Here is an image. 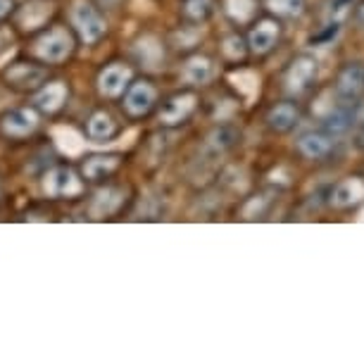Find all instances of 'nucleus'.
Segmentation results:
<instances>
[{"mask_svg":"<svg viewBox=\"0 0 364 364\" xmlns=\"http://www.w3.org/2000/svg\"><path fill=\"white\" fill-rule=\"evenodd\" d=\"M193 107H196L193 95H176V98H171L167 102V107L160 112V119L164 124H178V122L186 119V117L193 112Z\"/></svg>","mask_w":364,"mask_h":364,"instance_id":"14","label":"nucleus"},{"mask_svg":"<svg viewBox=\"0 0 364 364\" xmlns=\"http://www.w3.org/2000/svg\"><path fill=\"white\" fill-rule=\"evenodd\" d=\"M72 53V38L65 29H55L46 33L36 43V55L43 63H63Z\"/></svg>","mask_w":364,"mask_h":364,"instance_id":"2","label":"nucleus"},{"mask_svg":"<svg viewBox=\"0 0 364 364\" xmlns=\"http://www.w3.org/2000/svg\"><path fill=\"white\" fill-rule=\"evenodd\" d=\"M38 127V117L33 109L22 107L3 117V132L10 136H29Z\"/></svg>","mask_w":364,"mask_h":364,"instance_id":"7","label":"nucleus"},{"mask_svg":"<svg viewBox=\"0 0 364 364\" xmlns=\"http://www.w3.org/2000/svg\"><path fill=\"white\" fill-rule=\"evenodd\" d=\"M362 200H364V181H360V178H348V181L338 183L331 196V203L336 208H353V205Z\"/></svg>","mask_w":364,"mask_h":364,"instance_id":"13","label":"nucleus"},{"mask_svg":"<svg viewBox=\"0 0 364 364\" xmlns=\"http://www.w3.org/2000/svg\"><path fill=\"white\" fill-rule=\"evenodd\" d=\"M129 77H132V72H129L124 65H112V67H107V70L102 72V74H100V79H98L100 93H102V95H109V98L119 95L122 91H124V86H127Z\"/></svg>","mask_w":364,"mask_h":364,"instance_id":"12","label":"nucleus"},{"mask_svg":"<svg viewBox=\"0 0 364 364\" xmlns=\"http://www.w3.org/2000/svg\"><path fill=\"white\" fill-rule=\"evenodd\" d=\"M117 157H91L86 164H84V174L86 178L91 181H98V178H105L107 174H112L117 169Z\"/></svg>","mask_w":364,"mask_h":364,"instance_id":"22","label":"nucleus"},{"mask_svg":"<svg viewBox=\"0 0 364 364\" xmlns=\"http://www.w3.org/2000/svg\"><path fill=\"white\" fill-rule=\"evenodd\" d=\"M65 95H67L65 84L55 81V84H48L43 91L36 95V105L43 109V112H58L65 102Z\"/></svg>","mask_w":364,"mask_h":364,"instance_id":"17","label":"nucleus"},{"mask_svg":"<svg viewBox=\"0 0 364 364\" xmlns=\"http://www.w3.org/2000/svg\"><path fill=\"white\" fill-rule=\"evenodd\" d=\"M298 148H300V153L305 157H310V160H321V157H326L328 153H331L333 141H331V136H328V134L310 132V134L300 136Z\"/></svg>","mask_w":364,"mask_h":364,"instance_id":"11","label":"nucleus"},{"mask_svg":"<svg viewBox=\"0 0 364 364\" xmlns=\"http://www.w3.org/2000/svg\"><path fill=\"white\" fill-rule=\"evenodd\" d=\"M212 74H215V67H212L208 58H193V60H188L183 77H186L188 84H208L212 79Z\"/></svg>","mask_w":364,"mask_h":364,"instance_id":"21","label":"nucleus"},{"mask_svg":"<svg viewBox=\"0 0 364 364\" xmlns=\"http://www.w3.org/2000/svg\"><path fill=\"white\" fill-rule=\"evenodd\" d=\"M153 102H155V88L146 84V81H139V84H134L129 88L124 105L129 112L139 117V114H146L148 109L153 107Z\"/></svg>","mask_w":364,"mask_h":364,"instance_id":"9","label":"nucleus"},{"mask_svg":"<svg viewBox=\"0 0 364 364\" xmlns=\"http://www.w3.org/2000/svg\"><path fill=\"white\" fill-rule=\"evenodd\" d=\"M279 36V26L269 22V19H264V22L257 24V29H252L250 33V46L255 53H267L269 48L274 46V41Z\"/></svg>","mask_w":364,"mask_h":364,"instance_id":"18","label":"nucleus"},{"mask_svg":"<svg viewBox=\"0 0 364 364\" xmlns=\"http://www.w3.org/2000/svg\"><path fill=\"white\" fill-rule=\"evenodd\" d=\"M224 53L229 55L231 60H240L245 55V48H243V41H240L238 36H231L226 38V46H224Z\"/></svg>","mask_w":364,"mask_h":364,"instance_id":"27","label":"nucleus"},{"mask_svg":"<svg viewBox=\"0 0 364 364\" xmlns=\"http://www.w3.org/2000/svg\"><path fill=\"white\" fill-rule=\"evenodd\" d=\"M186 15L191 19H198V22L205 17H210L212 15V0H188Z\"/></svg>","mask_w":364,"mask_h":364,"instance_id":"25","label":"nucleus"},{"mask_svg":"<svg viewBox=\"0 0 364 364\" xmlns=\"http://www.w3.org/2000/svg\"><path fill=\"white\" fill-rule=\"evenodd\" d=\"M238 139V134H236V129H231V127H219L215 129V132L210 134V139L208 143H205V160H219L226 150H229L233 143H236Z\"/></svg>","mask_w":364,"mask_h":364,"instance_id":"10","label":"nucleus"},{"mask_svg":"<svg viewBox=\"0 0 364 364\" xmlns=\"http://www.w3.org/2000/svg\"><path fill=\"white\" fill-rule=\"evenodd\" d=\"M357 19H360V22L364 24V3L360 5V8H357Z\"/></svg>","mask_w":364,"mask_h":364,"instance_id":"31","label":"nucleus"},{"mask_svg":"<svg viewBox=\"0 0 364 364\" xmlns=\"http://www.w3.org/2000/svg\"><path fill=\"white\" fill-rule=\"evenodd\" d=\"M269 5L279 15H298L302 8V0H269Z\"/></svg>","mask_w":364,"mask_h":364,"instance_id":"26","label":"nucleus"},{"mask_svg":"<svg viewBox=\"0 0 364 364\" xmlns=\"http://www.w3.org/2000/svg\"><path fill=\"white\" fill-rule=\"evenodd\" d=\"M353 127H357V146L364 148V117L357 114V119H355Z\"/></svg>","mask_w":364,"mask_h":364,"instance_id":"28","label":"nucleus"},{"mask_svg":"<svg viewBox=\"0 0 364 364\" xmlns=\"http://www.w3.org/2000/svg\"><path fill=\"white\" fill-rule=\"evenodd\" d=\"M348 5H350V0H336V5H333V15L341 19V17L348 12Z\"/></svg>","mask_w":364,"mask_h":364,"instance_id":"29","label":"nucleus"},{"mask_svg":"<svg viewBox=\"0 0 364 364\" xmlns=\"http://www.w3.org/2000/svg\"><path fill=\"white\" fill-rule=\"evenodd\" d=\"M5 79H8V84L19 88V91H29V88H36L46 79V70L36 65L17 63L5 72Z\"/></svg>","mask_w":364,"mask_h":364,"instance_id":"6","label":"nucleus"},{"mask_svg":"<svg viewBox=\"0 0 364 364\" xmlns=\"http://www.w3.org/2000/svg\"><path fill=\"white\" fill-rule=\"evenodd\" d=\"M48 17H50V5L36 0V3H29L19 12V24H22L24 29H38Z\"/></svg>","mask_w":364,"mask_h":364,"instance_id":"20","label":"nucleus"},{"mask_svg":"<svg viewBox=\"0 0 364 364\" xmlns=\"http://www.w3.org/2000/svg\"><path fill=\"white\" fill-rule=\"evenodd\" d=\"M336 93L341 102H357L364 93V65L350 63L341 70L338 81H336Z\"/></svg>","mask_w":364,"mask_h":364,"instance_id":"3","label":"nucleus"},{"mask_svg":"<svg viewBox=\"0 0 364 364\" xmlns=\"http://www.w3.org/2000/svg\"><path fill=\"white\" fill-rule=\"evenodd\" d=\"M314 77H317V60L302 55V58L295 60L291 72H288V88L291 91H305Z\"/></svg>","mask_w":364,"mask_h":364,"instance_id":"8","label":"nucleus"},{"mask_svg":"<svg viewBox=\"0 0 364 364\" xmlns=\"http://www.w3.org/2000/svg\"><path fill=\"white\" fill-rule=\"evenodd\" d=\"M355 119H357V102H341V105L324 119V132L331 136V139H336V136L348 134L350 129H353Z\"/></svg>","mask_w":364,"mask_h":364,"instance_id":"5","label":"nucleus"},{"mask_svg":"<svg viewBox=\"0 0 364 364\" xmlns=\"http://www.w3.org/2000/svg\"><path fill=\"white\" fill-rule=\"evenodd\" d=\"M43 188H46V193L53 198H72L81 193V181L72 169L58 167V169L48 171Z\"/></svg>","mask_w":364,"mask_h":364,"instance_id":"4","label":"nucleus"},{"mask_svg":"<svg viewBox=\"0 0 364 364\" xmlns=\"http://www.w3.org/2000/svg\"><path fill=\"white\" fill-rule=\"evenodd\" d=\"M226 12L236 22H248L255 12V0H226Z\"/></svg>","mask_w":364,"mask_h":364,"instance_id":"24","label":"nucleus"},{"mask_svg":"<svg viewBox=\"0 0 364 364\" xmlns=\"http://www.w3.org/2000/svg\"><path fill=\"white\" fill-rule=\"evenodd\" d=\"M72 19H74V26L79 29L81 38L86 41V43H95V41H100L105 36V19L98 15V10L93 8L91 3H86V0H79V3H74V10H72Z\"/></svg>","mask_w":364,"mask_h":364,"instance_id":"1","label":"nucleus"},{"mask_svg":"<svg viewBox=\"0 0 364 364\" xmlns=\"http://www.w3.org/2000/svg\"><path fill=\"white\" fill-rule=\"evenodd\" d=\"M88 134H91V139H98V141H105L109 136L114 134V122L112 117L105 114V112H98L91 117V122H88Z\"/></svg>","mask_w":364,"mask_h":364,"instance_id":"23","label":"nucleus"},{"mask_svg":"<svg viewBox=\"0 0 364 364\" xmlns=\"http://www.w3.org/2000/svg\"><path fill=\"white\" fill-rule=\"evenodd\" d=\"M55 136V143H58V148L63 150L65 155H70V157H77L81 150H84V139L74 132L72 127H58L53 132Z\"/></svg>","mask_w":364,"mask_h":364,"instance_id":"19","label":"nucleus"},{"mask_svg":"<svg viewBox=\"0 0 364 364\" xmlns=\"http://www.w3.org/2000/svg\"><path fill=\"white\" fill-rule=\"evenodd\" d=\"M298 107L291 105V102H284V105H277L267 117L269 127L274 132H291V129L298 124Z\"/></svg>","mask_w":364,"mask_h":364,"instance_id":"15","label":"nucleus"},{"mask_svg":"<svg viewBox=\"0 0 364 364\" xmlns=\"http://www.w3.org/2000/svg\"><path fill=\"white\" fill-rule=\"evenodd\" d=\"M12 10V0H0V19Z\"/></svg>","mask_w":364,"mask_h":364,"instance_id":"30","label":"nucleus"},{"mask_svg":"<svg viewBox=\"0 0 364 364\" xmlns=\"http://www.w3.org/2000/svg\"><path fill=\"white\" fill-rule=\"evenodd\" d=\"M122 200H124V193H122V191H117V188L100 191V193L93 198V205H91L93 217H107V215H112V212H117V208L122 205Z\"/></svg>","mask_w":364,"mask_h":364,"instance_id":"16","label":"nucleus"}]
</instances>
